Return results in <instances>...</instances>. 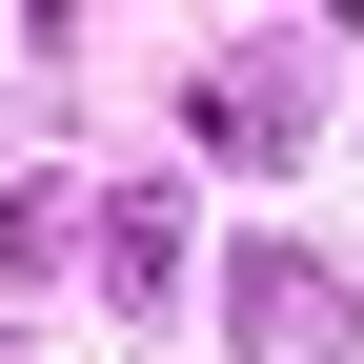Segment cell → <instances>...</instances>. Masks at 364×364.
I'll use <instances>...</instances> for the list:
<instances>
[{
    "instance_id": "1",
    "label": "cell",
    "mask_w": 364,
    "mask_h": 364,
    "mask_svg": "<svg viewBox=\"0 0 364 364\" xmlns=\"http://www.w3.org/2000/svg\"><path fill=\"white\" fill-rule=\"evenodd\" d=\"M243 324H263V364H304V344H344V304L304 284V263H263V284H243Z\"/></svg>"
}]
</instances>
